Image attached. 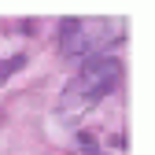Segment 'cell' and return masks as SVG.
<instances>
[{"mask_svg":"<svg viewBox=\"0 0 155 155\" xmlns=\"http://www.w3.org/2000/svg\"><path fill=\"white\" fill-rule=\"evenodd\" d=\"M118 78H122V63L118 59H111V55H96V59H89L81 70L70 78V85L63 89L55 114H59L63 122H78L89 107H96L114 89Z\"/></svg>","mask_w":155,"mask_h":155,"instance_id":"cell-1","label":"cell"},{"mask_svg":"<svg viewBox=\"0 0 155 155\" xmlns=\"http://www.w3.org/2000/svg\"><path fill=\"white\" fill-rule=\"evenodd\" d=\"M114 41H122L118 18H67L59 30V48L70 59H96Z\"/></svg>","mask_w":155,"mask_h":155,"instance_id":"cell-2","label":"cell"}]
</instances>
